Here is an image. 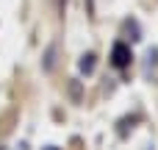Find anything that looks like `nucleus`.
I'll return each mask as SVG.
<instances>
[{"mask_svg": "<svg viewBox=\"0 0 158 150\" xmlns=\"http://www.w3.org/2000/svg\"><path fill=\"white\" fill-rule=\"evenodd\" d=\"M50 150H56V148H50Z\"/></svg>", "mask_w": 158, "mask_h": 150, "instance_id": "nucleus-6", "label": "nucleus"}, {"mask_svg": "<svg viewBox=\"0 0 158 150\" xmlns=\"http://www.w3.org/2000/svg\"><path fill=\"white\" fill-rule=\"evenodd\" d=\"M131 47L125 45V42H114V47H111V64L117 67V70H125L128 64H131Z\"/></svg>", "mask_w": 158, "mask_h": 150, "instance_id": "nucleus-1", "label": "nucleus"}, {"mask_svg": "<svg viewBox=\"0 0 158 150\" xmlns=\"http://www.w3.org/2000/svg\"><path fill=\"white\" fill-rule=\"evenodd\" d=\"M156 67H158V47H150L147 56H144V75L156 72Z\"/></svg>", "mask_w": 158, "mask_h": 150, "instance_id": "nucleus-3", "label": "nucleus"}, {"mask_svg": "<svg viewBox=\"0 0 158 150\" xmlns=\"http://www.w3.org/2000/svg\"><path fill=\"white\" fill-rule=\"evenodd\" d=\"M56 61H58V45H50V47H47V53H44L42 70H44V72H53V70H56Z\"/></svg>", "mask_w": 158, "mask_h": 150, "instance_id": "nucleus-2", "label": "nucleus"}, {"mask_svg": "<svg viewBox=\"0 0 158 150\" xmlns=\"http://www.w3.org/2000/svg\"><path fill=\"white\" fill-rule=\"evenodd\" d=\"M94 58H97L94 53H86V56H81V61H78V67H81V72H86V75H92V72H94V64H97Z\"/></svg>", "mask_w": 158, "mask_h": 150, "instance_id": "nucleus-4", "label": "nucleus"}, {"mask_svg": "<svg viewBox=\"0 0 158 150\" xmlns=\"http://www.w3.org/2000/svg\"><path fill=\"white\" fill-rule=\"evenodd\" d=\"M125 31L131 33V39H133V42H139V39H142V36H139V22H136V19H128V22H125Z\"/></svg>", "mask_w": 158, "mask_h": 150, "instance_id": "nucleus-5", "label": "nucleus"}]
</instances>
